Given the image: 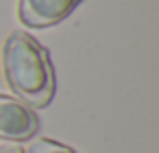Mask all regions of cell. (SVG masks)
Segmentation results:
<instances>
[{
	"label": "cell",
	"instance_id": "1",
	"mask_svg": "<svg viewBox=\"0 0 159 153\" xmlns=\"http://www.w3.org/2000/svg\"><path fill=\"white\" fill-rule=\"evenodd\" d=\"M4 75L22 103L44 107L54 95V69L47 48L24 30L6 36L2 48Z\"/></svg>",
	"mask_w": 159,
	"mask_h": 153
},
{
	"label": "cell",
	"instance_id": "2",
	"mask_svg": "<svg viewBox=\"0 0 159 153\" xmlns=\"http://www.w3.org/2000/svg\"><path fill=\"white\" fill-rule=\"evenodd\" d=\"M39 131L36 113L20 99L0 95V139L26 141Z\"/></svg>",
	"mask_w": 159,
	"mask_h": 153
},
{
	"label": "cell",
	"instance_id": "3",
	"mask_svg": "<svg viewBox=\"0 0 159 153\" xmlns=\"http://www.w3.org/2000/svg\"><path fill=\"white\" fill-rule=\"evenodd\" d=\"M81 0H18V18L30 28H47L65 20Z\"/></svg>",
	"mask_w": 159,
	"mask_h": 153
},
{
	"label": "cell",
	"instance_id": "4",
	"mask_svg": "<svg viewBox=\"0 0 159 153\" xmlns=\"http://www.w3.org/2000/svg\"><path fill=\"white\" fill-rule=\"evenodd\" d=\"M22 153H77L73 147L62 145L58 141H52V139H36L30 145L26 147V151Z\"/></svg>",
	"mask_w": 159,
	"mask_h": 153
},
{
	"label": "cell",
	"instance_id": "5",
	"mask_svg": "<svg viewBox=\"0 0 159 153\" xmlns=\"http://www.w3.org/2000/svg\"><path fill=\"white\" fill-rule=\"evenodd\" d=\"M0 153H22V149L14 145H4V147H0Z\"/></svg>",
	"mask_w": 159,
	"mask_h": 153
}]
</instances>
